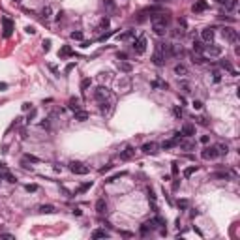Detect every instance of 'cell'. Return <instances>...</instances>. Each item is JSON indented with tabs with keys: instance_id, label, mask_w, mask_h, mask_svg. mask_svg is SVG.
Returning a JSON list of instances; mask_svg holds the SVG:
<instances>
[{
	"instance_id": "cell-1",
	"label": "cell",
	"mask_w": 240,
	"mask_h": 240,
	"mask_svg": "<svg viewBox=\"0 0 240 240\" xmlns=\"http://www.w3.org/2000/svg\"><path fill=\"white\" fill-rule=\"evenodd\" d=\"M150 21H152V26H163V28H167L169 23H171V15L165 13V11H158V13H154L152 17H150Z\"/></svg>"
},
{
	"instance_id": "cell-2",
	"label": "cell",
	"mask_w": 240,
	"mask_h": 240,
	"mask_svg": "<svg viewBox=\"0 0 240 240\" xmlns=\"http://www.w3.org/2000/svg\"><path fill=\"white\" fill-rule=\"evenodd\" d=\"M69 171H71L73 174H88V173H90V167H88V165H84V163H81V161H71V163H69Z\"/></svg>"
},
{
	"instance_id": "cell-3",
	"label": "cell",
	"mask_w": 240,
	"mask_h": 240,
	"mask_svg": "<svg viewBox=\"0 0 240 240\" xmlns=\"http://www.w3.org/2000/svg\"><path fill=\"white\" fill-rule=\"evenodd\" d=\"M0 21H2V36L4 38H9L11 36V32H13V21L11 19H8V17H2V19H0Z\"/></svg>"
},
{
	"instance_id": "cell-4",
	"label": "cell",
	"mask_w": 240,
	"mask_h": 240,
	"mask_svg": "<svg viewBox=\"0 0 240 240\" xmlns=\"http://www.w3.org/2000/svg\"><path fill=\"white\" fill-rule=\"evenodd\" d=\"M221 34H223L225 39L231 41V43H236V39H238V34H236V30H234L233 26H225V28L221 30Z\"/></svg>"
},
{
	"instance_id": "cell-5",
	"label": "cell",
	"mask_w": 240,
	"mask_h": 240,
	"mask_svg": "<svg viewBox=\"0 0 240 240\" xmlns=\"http://www.w3.org/2000/svg\"><path fill=\"white\" fill-rule=\"evenodd\" d=\"M109 96H111V92H109L107 86H98V88L94 90V98H96L98 101H105Z\"/></svg>"
},
{
	"instance_id": "cell-6",
	"label": "cell",
	"mask_w": 240,
	"mask_h": 240,
	"mask_svg": "<svg viewBox=\"0 0 240 240\" xmlns=\"http://www.w3.org/2000/svg\"><path fill=\"white\" fill-rule=\"evenodd\" d=\"M144 49H146V38L141 36V38L135 39V43H133V51H135V54H143Z\"/></svg>"
},
{
	"instance_id": "cell-7",
	"label": "cell",
	"mask_w": 240,
	"mask_h": 240,
	"mask_svg": "<svg viewBox=\"0 0 240 240\" xmlns=\"http://www.w3.org/2000/svg\"><path fill=\"white\" fill-rule=\"evenodd\" d=\"M201 156H203L204 159H216V158L219 156V152H218L216 146H208V148H204L203 152H201Z\"/></svg>"
},
{
	"instance_id": "cell-8",
	"label": "cell",
	"mask_w": 240,
	"mask_h": 240,
	"mask_svg": "<svg viewBox=\"0 0 240 240\" xmlns=\"http://www.w3.org/2000/svg\"><path fill=\"white\" fill-rule=\"evenodd\" d=\"M158 150H159V146L156 144V143H146V144H143V152L144 154H158Z\"/></svg>"
},
{
	"instance_id": "cell-9",
	"label": "cell",
	"mask_w": 240,
	"mask_h": 240,
	"mask_svg": "<svg viewBox=\"0 0 240 240\" xmlns=\"http://www.w3.org/2000/svg\"><path fill=\"white\" fill-rule=\"evenodd\" d=\"M2 178L8 180V182H11V184H13V182H17V178H15V176H13L6 167H0V180H2Z\"/></svg>"
},
{
	"instance_id": "cell-10",
	"label": "cell",
	"mask_w": 240,
	"mask_h": 240,
	"mask_svg": "<svg viewBox=\"0 0 240 240\" xmlns=\"http://www.w3.org/2000/svg\"><path fill=\"white\" fill-rule=\"evenodd\" d=\"M180 135H184V137H191V135H195V126L186 122L182 126V129H180Z\"/></svg>"
},
{
	"instance_id": "cell-11",
	"label": "cell",
	"mask_w": 240,
	"mask_h": 240,
	"mask_svg": "<svg viewBox=\"0 0 240 240\" xmlns=\"http://www.w3.org/2000/svg\"><path fill=\"white\" fill-rule=\"evenodd\" d=\"M96 210H98V214H107V203H105V199H98L96 201Z\"/></svg>"
},
{
	"instance_id": "cell-12",
	"label": "cell",
	"mask_w": 240,
	"mask_h": 240,
	"mask_svg": "<svg viewBox=\"0 0 240 240\" xmlns=\"http://www.w3.org/2000/svg\"><path fill=\"white\" fill-rule=\"evenodd\" d=\"M133 156H135V150L131 146H126L122 152H120V159H131Z\"/></svg>"
},
{
	"instance_id": "cell-13",
	"label": "cell",
	"mask_w": 240,
	"mask_h": 240,
	"mask_svg": "<svg viewBox=\"0 0 240 240\" xmlns=\"http://www.w3.org/2000/svg\"><path fill=\"white\" fill-rule=\"evenodd\" d=\"M206 6H208V4H206V0H197V2L193 4V8H191V9H193L195 13H201V11H204V9H206Z\"/></svg>"
},
{
	"instance_id": "cell-14",
	"label": "cell",
	"mask_w": 240,
	"mask_h": 240,
	"mask_svg": "<svg viewBox=\"0 0 240 240\" xmlns=\"http://www.w3.org/2000/svg\"><path fill=\"white\" fill-rule=\"evenodd\" d=\"M68 107H69L71 111H79V109H81V99H79V98H71V99L68 101Z\"/></svg>"
},
{
	"instance_id": "cell-15",
	"label": "cell",
	"mask_w": 240,
	"mask_h": 240,
	"mask_svg": "<svg viewBox=\"0 0 240 240\" xmlns=\"http://www.w3.org/2000/svg\"><path fill=\"white\" fill-rule=\"evenodd\" d=\"M201 36H203L204 41H212L214 39V28H204L201 32Z\"/></svg>"
},
{
	"instance_id": "cell-16",
	"label": "cell",
	"mask_w": 240,
	"mask_h": 240,
	"mask_svg": "<svg viewBox=\"0 0 240 240\" xmlns=\"http://www.w3.org/2000/svg\"><path fill=\"white\" fill-rule=\"evenodd\" d=\"M38 212H39V214H53V212H54V206H53V204H41V206L38 208Z\"/></svg>"
},
{
	"instance_id": "cell-17",
	"label": "cell",
	"mask_w": 240,
	"mask_h": 240,
	"mask_svg": "<svg viewBox=\"0 0 240 240\" xmlns=\"http://www.w3.org/2000/svg\"><path fill=\"white\" fill-rule=\"evenodd\" d=\"M71 54H73V51H71L69 45H64V47L58 51V56H60V58H66V56H71Z\"/></svg>"
},
{
	"instance_id": "cell-18",
	"label": "cell",
	"mask_w": 240,
	"mask_h": 240,
	"mask_svg": "<svg viewBox=\"0 0 240 240\" xmlns=\"http://www.w3.org/2000/svg\"><path fill=\"white\" fill-rule=\"evenodd\" d=\"M152 62H154L156 66H163V64H165V56H163L161 53H158V51H156V54L152 56Z\"/></svg>"
},
{
	"instance_id": "cell-19",
	"label": "cell",
	"mask_w": 240,
	"mask_h": 240,
	"mask_svg": "<svg viewBox=\"0 0 240 240\" xmlns=\"http://www.w3.org/2000/svg\"><path fill=\"white\" fill-rule=\"evenodd\" d=\"M204 53L210 54V56H219V54H221V49H219V47H206Z\"/></svg>"
},
{
	"instance_id": "cell-20",
	"label": "cell",
	"mask_w": 240,
	"mask_h": 240,
	"mask_svg": "<svg viewBox=\"0 0 240 240\" xmlns=\"http://www.w3.org/2000/svg\"><path fill=\"white\" fill-rule=\"evenodd\" d=\"M178 146H180V148H184V150H193V148H195V144H193L191 141H184V139H180Z\"/></svg>"
},
{
	"instance_id": "cell-21",
	"label": "cell",
	"mask_w": 240,
	"mask_h": 240,
	"mask_svg": "<svg viewBox=\"0 0 240 240\" xmlns=\"http://www.w3.org/2000/svg\"><path fill=\"white\" fill-rule=\"evenodd\" d=\"M88 118V113L86 111H75V120H79V122H84V120Z\"/></svg>"
},
{
	"instance_id": "cell-22",
	"label": "cell",
	"mask_w": 240,
	"mask_h": 240,
	"mask_svg": "<svg viewBox=\"0 0 240 240\" xmlns=\"http://www.w3.org/2000/svg\"><path fill=\"white\" fill-rule=\"evenodd\" d=\"M51 11H53V8H51V6H45V8L41 9V17H43V21L51 19Z\"/></svg>"
},
{
	"instance_id": "cell-23",
	"label": "cell",
	"mask_w": 240,
	"mask_h": 240,
	"mask_svg": "<svg viewBox=\"0 0 240 240\" xmlns=\"http://www.w3.org/2000/svg\"><path fill=\"white\" fill-rule=\"evenodd\" d=\"M92 236H94V238H107L109 233H107V231H103V229H96V231L92 233Z\"/></svg>"
},
{
	"instance_id": "cell-24",
	"label": "cell",
	"mask_w": 240,
	"mask_h": 240,
	"mask_svg": "<svg viewBox=\"0 0 240 240\" xmlns=\"http://www.w3.org/2000/svg\"><path fill=\"white\" fill-rule=\"evenodd\" d=\"M174 71H176L178 75H188V68H186L184 64H176V66H174Z\"/></svg>"
},
{
	"instance_id": "cell-25",
	"label": "cell",
	"mask_w": 240,
	"mask_h": 240,
	"mask_svg": "<svg viewBox=\"0 0 240 240\" xmlns=\"http://www.w3.org/2000/svg\"><path fill=\"white\" fill-rule=\"evenodd\" d=\"M193 51H195V53H204V45H203L201 41L195 39V41H193Z\"/></svg>"
},
{
	"instance_id": "cell-26",
	"label": "cell",
	"mask_w": 240,
	"mask_h": 240,
	"mask_svg": "<svg viewBox=\"0 0 240 240\" xmlns=\"http://www.w3.org/2000/svg\"><path fill=\"white\" fill-rule=\"evenodd\" d=\"M118 68L122 69V71H126V73L131 71V64H129V62H118Z\"/></svg>"
},
{
	"instance_id": "cell-27",
	"label": "cell",
	"mask_w": 240,
	"mask_h": 240,
	"mask_svg": "<svg viewBox=\"0 0 240 240\" xmlns=\"http://www.w3.org/2000/svg\"><path fill=\"white\" fill-rule=\"evenodd\" d=\"M221 68H223V69H227V71H231V73H236V71L233 69L231 62H227V60H221Z\"/></svg>"
},
{
	"instance_id": "cell-28",
	"label": "cell",
	"mask_w": 240,
	"mask_h": 240,
	"mask_svg": "<svg viewBox=\"0 0 240 240\" xmlns=\"http://www.w3.org/2000/svg\"><path fill=\"white\" fill-rule=\"evenodd\" d=\"M173 146H176V141L174 139H171V141H165L163 144H161V148L165 150V148H173Z\"/></svg>"
},
{
	"instance_id": "cell-29",
	"label": "cell",
	"mask_w": 240,
	"mask_h": 240,
	"mask_svg": "<svg viewBox=\"0 0 240 240\" xmlns=\"http://www.w3.org/2000/svg\"><path fill=\"white\" fill-rule=\"evenodd\" d=\"M173 36H174V38H184V36H186V30H184V28H178V30H174V32H173Z\"/></svg>"
},
{
	"instance_id": "cell-30",
	"label": "cell",
	"mask_w": 240,
	"mask_h": 240,
	"mask_svg": "<svg viewBox=\"0 0 240 240\" xmlns=\"http://www.w3.org/2000/svg\"><path fill=\"white\" fill-rule=\"evenodd\" d=\"M195 171H197V167H195V165H191V167H188V169L184 171V176L188 178V176H191V174H193Z\"/></svg>"
},
{
	"instance_id": "cell-31",
	"label": "cell",
	"mask_w": 240,
	"mask_h": 240,
	"mask_svg": "<svg viewBox=\"0 0 240 240\" xmlns=\"http://www.w3.org/2000/svg\"><path fill=\"white\" fill-rule=\"evenodd\" d=\"M103 6L107 8L109 11H113V9H114V2H113V0H103Z\"/></svg>"
},
{
	"instance_id": "cell-32",
	"label": "cell",
	"mask_w": 240,
	"mask_h": 240,
	"mask_svg": "<svg viewBox=\"0 0 240 240\" xmlns=\"http://www.w3.org/2000/svg\"><path fill=\"white\" fill-rule=\"evenodd\" d=\"M90 84H92V81H90V79H83V81H81V90L84 92V90H86Z\"/></svg>"
},
{
	"instance_id": "cell-33",
	"label": "cell",
	"mask_w": 240,
	"mask_h": 240,
	"mask_svg": "<svg viewBox=\"0 0 240 240\" xmlns=\"http://www.w3.org/2000/svg\"><path fill=\"white\" fill-rule=\"evenodd\" d=\"M99 109H101V113H109V103L107 101H99Z\"/></svg>"
},
{
	"instance_id": "cell-34",
	"label": "cell",
	"mask_w": 240,
	"mask_h": 240,
	"mask_svg": "<svg viewBox=\"0 0 240 240\" xmlns=\"http://www.w3.org/2000/svg\"><path fill=\"white\" fill-rule=\"evenodd\" d=\"M216 148H218L219 154H227V152H229V146H227V144H219V146H216Z\"/></svg>"
},
{
	"instance_id": "cell-35",
	"label": "cell",
	"mask_w": 240,
	"mask_h": 240,
	"mask_svg": "<svg viewBox=\"0 0 240 240\" xmlns=\"http://www.w3.org/2000/svg\"><path fill=\"white\" fill-rule=\"evenodd\" d=\"M92 188V182H86V184H83L79 189H77V193H83V191H86V189H90Z\"/></svg>"
},
{
	"instance_id": "cell-36",
	"label": "cell",
	"mask_w": 240,
	"mask_h": 240,
	"mask_svg": "<svg viewBox=\"0 0 240 240\" xmlns=\"http://www.w3.org/2000/svg\"><path fill=\"white\" fill-rule=\"evenodd\" d=\"M154 32H156L158 36H165V32H167V30H165L163 26H154Z\"/></svg>"
},
{
	"instance_id": "cell-37",
	"label": "cell",
	"mask_w": 240,
	"mask_h": 240,
	"mask_svg": "<svg viewBox=\"0 0 240 240\" xmlns=\"http://www.w3.org/2000/svg\"><path fill=\"white\" fill-rule=\"evenodd\" d=\"M188 204H189V203H188L186 199H180V201H178V208H182V210H186Z\"/></svg>"
},
{
	"instance_id": "cell-38",
	"label": "cell",
	"mask_w": 240,
	"mask_h": 240,
	"mask_svg": "<svg viewBox=\"0 0 240 240\" xmlns=\"http://www.w3.org/2000/svg\"><path fill=\"white\" fill-rule=\"evenodd\" d=\"M212 176H214V178H227V176H229V173H214Z\"/></svg>"
},
{
	"instance_id": "cell-39",
	"label": "cell",
	"mask_w": 240,
	"mask_h": 240,
	"mask_svg": "<svg viewBox=\"0 0 240 240\" xmlns=\"http://www.w3.org/2000/svg\"><path fill=\"white\" fill-rule=\"evenodd\" d=\"M148 199L152 201V203H156V195H154V191H152V188L148 189Z\"/></svg>"
},
{
	"instance_id": "cell-40",
	"label": "cell",
	"mask_w": 240,
	"mask_h": 240,
	"mask_svg": "<svg viewBox=\"0 0 240 240\" xmlns=\"http://www.w3.org/2000/svg\"><path fill=\"white\" fill-rule=\"evenodd\" d=\"M51 49V39H45L43 41V51H49Z\"/></svg>"
},
{
	"instance_id": "cell-41",
	"label": "cell",
	"mask_w": 240,
	"mask_h": 240,
	"mask_svg": "<svg viewBox=\"0 0 240 240\" xmlns=\"http://www.w3.org/2000/svg\"><path fill=\"white\" fill-rule=\"evenodd\" d=\"M71 38L73 39H83V34L81 32H71Z\"/></svg>"
},
{
	"instance_id": "cell-42",
	"label": "cell",
	"mask_w": 240,
	"mask_h": 240,
	"mask_svg": "<svg viewBox=\"0 0 240 240\" xmlns=\"http://www.w3.org/2000/svg\"><path fill=\"white\" fill-rule=\"evenodd\" d=\"M111 169H113V165H105V167L99 169V173H107V171H111Z\"/></svg>"
},
{
	"instance_id": "cell-43",
	"label": "cell",
	"mask_w": 240,
	"mask_h": 240,
	"mask_svg": "<svg viewBox=\"0 0 240 240\" xmlns=\"http://www.w3.org/2000/svg\"><path fill=\"white\" fill-rule=\"evenodd\" d=\"M174 116H182V109H180V107H174Z\"/></svg>"
},
{
	"instance_id": "cell-44",
	"label": "cell",
	"mask_w": 240,
	"mask_h": 240,
	"mask_svg": "<svg viewBox=\"0 0 240 240\" xmlns=\"http://www.w3.org/2000/svg\"><path fill=\"white\" fill-rule=\"evenodd\" d=\"M26 189H28V191H36V189H38V186H36V184H28V186H26Z\"/></svg>"
},
{
	"instance_id": "cell-45",
	"label": "cell",
	"mask_w": 240,
	"mask_h": 240,
	"mask_svg": "<svg viewBox=\"0 0 240 240\" xmlns=\"http://www.w3.org/2000/svg\"><path fill=\"white\" fill-rule=\"evenodd\" d=\"M107 26H109V19H107V17H105V19L101 21V28H107Z\"/></svg>"
},
{
	"instance_id": "cell-46",
	"label": "cell",
	"mask_w": 240,
	"mask_h": 240,
	"mask_svg": "<svg viewBox=\"0 0 240 240\" xmlns=\"http://www.w3.org/2000/svg\"><path fill=\"white\" fill-rule=\"evenodd\" d=\"M212 75H214V81H216V83H218V81L221 79V75H219V71H214Z\"/></svg>"
},
{
	"instance_id": "cell-47",
	"label": "cell",
	"mask_w": 240,
	"mask_h": 240,
	"mask_svg": "<svg viewBox=\"0 0 240 240\" xmlns=\"http://www.w3.org/2000/svg\"><path fill=\"white\" fill-rule=\"evenodd\" d=\"M197 122H199L201 126H206V124H208V122H206V118H197Z\"/></svg>"
},
{
	"instance_id": "cell-48",
	"label": "cell",
	"mask_w": 240,
	"mask_h": 240,
	"mask_svg": "<svg viewBox=\"0 0 240 240\" xmlns=\"http://www.w3.org/2000/svg\"><path fill=\"white\" fill-rule=\"evenodd\" d=\"M193 107H195V109H201L203 103H201V101H193Z\"/></svg>"
},
{
	"instance_id": "cell-49",
	"label": "cell",
	"mask_w": 240,
	"mask_h": 240,
	"mask_svg": "<svg viewBox=\"0 0 240 240\" xmlns=\"http://www.w3.org/2000/svg\"><path fill=\"white\" fill-rule=\"evenodd\" d=\"M24 158H26V159H30V161H38V158H36V156H30V154H26Z\"/></svg>"
},
{
	"instance_id": "cell-50",
	"label": "cell",
	"mask_w": 240,
	"mask_h": 240,
	"mask_svg": "<svg viewBox=\"0 0 240 240\" xmlns=\"http://www.w3.org/2000/svg\"><path fill=\"white\" fill-rule=\"evenodd\" d=\"M176 173H178V163L174 161V163H173V174H176Z\"/></svg>"
},
{
	"instance_id": "cell-51",
	"label": "cell",
	"mask_w": 240,
	"mask_h": 240,
	"mask_svg": "<svg viewBox=\"0 0 240 240\" xmlns=\"http://www.w3.org/2000/svg\"><path fill=\"white\" fill-rule=\"evenodd\" d=\"M26 32H28V34H34L36 30H34V26H26Z\"/></svg>"
},
{
	"instance_id": "cell-52",
	"label": "cell",
	"mask_w": 240,
	"mask_h": 240,
	"mask_svg": "<svg viewBox=\"0 0 240 240\" xmlns=\"http://www.w3.org/2000/svg\"><path fill=\"white\" fill-rule=\"evenodd\" d=\"M201 143H204V144L208 143V135H203V137H201Z\"/></svg>"
},
{
	"instance_id": "cell-53",
	"label": "cell",
	"mask_w": 240,
	"mask_h": 240,
	"mask_svg": "<svg viewBox=\"0 0 240 240\" xmlns=\"http://www.w3.org/2000/svg\"><path fill=\"white\" fill-rule=\"evenodd\" d=\"M4 88H8V84L6 83H0V90H4Z\"/></svg>"
},
{
	"instance_id": "cell-54",
	"label": "cell",
	"mask_w": 240,
	"mask_h": 240,
	"mask_svg": "<svg viewBox=\"0 0 240 240\" xmlns=\"http://www.w3.org/2000/svg\"><path fill=\"white\" fill-rule=\"evenodd\" d=\"M11 2H21V0H11Z\"/></svg>"
}]
</instances>
